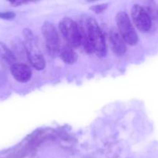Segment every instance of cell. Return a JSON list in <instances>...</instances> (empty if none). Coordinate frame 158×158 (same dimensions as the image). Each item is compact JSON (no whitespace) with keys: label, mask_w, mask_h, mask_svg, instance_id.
<instances>
[{"label":"cell","mask_w":158,"mask_h":158,"mask_svg":"<svg viewBox=\"0 0 158 158\" xmlns=\"http://www.w3.org/2000/svg\"><path fill=\"white\" fill-rule=\"evenodd\" d=\"M59 28L62 35L68 42V46L78 47L81 45V32L79 25L71 18H64L59 24Z\"/></svg>","instance_id":"cell-2"},{"label":"cell","mask_w":158,"mask_h":158,"mask_svg":"<svg viewBox=\"0 0 158 158\" xmlns=\"http://www.w3.org/2000/svg\"><path fill=\"white\" fill-rule=\"evenodd\" d=\"M42 33L44 38L47 52L54 56L60 52V39L55 26L50 22H46L42 26Z\"/></svg>","instance_id":"cell-5"},{"label":"cell","mask_w":158,"mask_h":158,"mask_svg":"<svg viewBox=\"0 0 158 158\" xmlns=\"http://www.w3.org/2000/svg\"><path fill=\"white\" fill-rule=\"evenodd\" d=\"M156 13H157V15H158V7H157V12H156Z\"/></svg>","instance_id":"cell-12"},{"label":"cell","mask_w":158,"mask_h":158,"mask_svg":"<svg viewBox=\"0 0 158 158\" xmlns=\"http://www.w3.org/2000/svg\"><path fill=\"white\" fill-rule=\"evenodd\" d=\"M26 53L29 63L37 70H42L45 67V60L39 48L33 35L27 32L26 35Z\"/></svg>","instance_id":"cell-4"},{"label":"cell","mask_w":158,"mask_h":158,"mask_svg":"<svg viewBox=\"0 0 158 158\" xmlns=\"http://www.w3.org/2000/svg\"><path fill=\"white\" fill-rule=\"evenodd\" d=\"M81 44L88 52H95L103 56L106 52L105 37L97 22L91 17H85L79 24Z\"/></svg>","instance_id":"cell-1"},{"label":"cell","mask_w":158,"mask_h":158,"mask_svg":"<svg viewBox=\"0 0 158 158\" xmlns=\"http://www.w3.org/2000/svg\"><path fill=\"white\" fill-rule=\"evenodd\" d=\"M15 16L12 12H0V18L3 19H10L13 18Z\"/></svg>","instance_id":"cell-11"},{"label":"cell","mask_w":158,"mask_h":158,"mask_svg":"<svg viewBox=\"0 0 158 158\" xmlns=\"http://www.w3.org/2000/svg\"><path fill=\"white\" fill-rule=\"evenodd\" d=\"M131 15L135 26L143 32H148L152 26V19L148 11L139 5H134L131 9Z\"/></svg>","instance_id":"cell-6"},{"label":"cell","mask_w":158,"mask_h":158,"mask_svg":"<svg viewBox=\"0 0 158 158\" xmlns=\"http://www.w3.org/2000/svg\"><path fill=\"white\" fill-rule=\"evenodd\" d=\"M116 24L118 31L125 40V43H128L130 46H133L137 43L138 35L126 12L122 11L117 14Z\"/></svg>","instance_id":"cell-3"},{"label":"cell","mask_w":158,"mask_h":158,"mask_svg":"<svg viewBox=\"0 0 158 158\" xmlns=\"http://www.w3.org/2000/svg\"><path fill=\"white\" fill-rule=\"evenodd\" d=\"M10 71L14 79L20 83H26L32 77L31 69L23 63H15L11 66Z\"/></svg>","instance_id":"cell-7"},{"label":"cell","mask_w":158,"mask_h":158,"mask_svg":"<svg viewBox=\"0 0 158 158\" xmlns=\"http://www.w3.org/2000/svg\"><path fill=\"white\" fill-rule=\"evenodd\" d=\"M15 59L12 51L3 43H0V62L5 65H13Z\"/></svg>","instance_id":"cell-9"},{"label":"cell","mask_w":158,"mask_h":158,"mask_svg":"<svg viewBox=\"0 0 158 158\" xmlns=\"http://www.w3.org/2000/svg\"><path fill=\"white\" fill-rule=\"evenodd\" d=\"M109 40L111 42L112 48V50L116 55L122 56L125 52L126 46H125V42L123 40L122 35H120L118 29H112L110 32Z\"/></svg>","instance_id":"cell-8"},{"label":"cell","mask_w":158,"mask_h":158,"mask_svg":"<svg viewBox=\"0 0 158 158\" xmlns=\"http://www.w3.org/2000/svg\"><path fill=\"white\" fill-rule=\"evenodd\" d=\"M60 56L61 60L68 64H72L77 60V54L70 46H64L60 49Z\"/></svg>","instance_id":"cell-10"}]
</instances>
